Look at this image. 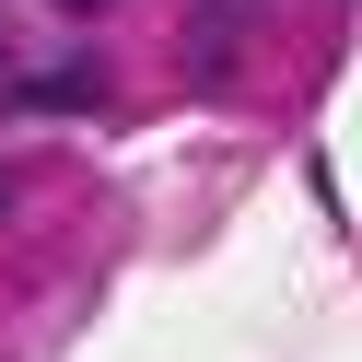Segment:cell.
Returning a JSON list of instances; mask_svg holds the SVG:
<instances>
[{"instance_id":"3957f363","label":"cell","mask_w":362,"mask_h":362,"mask_svg":"<svg viewBox=\"0 0 362 362\" xmlns=\"http://www.w3.org/2000/svg\"><path fill=\"white\" fill-rule=\"evenodd\" d=\"M47 12H71V24H94V12H117V0H47Z\"/></svg>"},{"instance_id":"6da1fadb","label":"cell","mask_w":362,"mask_h":362,"mask_svg":"<svg viewBox=\"0 0 362 362\" xmlns=\"http://www.w3.org/2000/svg\"><path fill=\"white\" fill-rule=\"evenodd\" d=\"M257 12H269V0H199V12H187V82H199V94H222V82L245 71Z\"/></svg>"},{"instance_id":"277c9868","label":"cell","mask_w":362,"mask_h":362,"mask_svg":"<svg viewBox=\"0 0 362 362\" xmlns=\"http://www.w3.org/2000/svg\"><path fill=\"white\" fill-rule=\"evenodd\" d=\"M0 82H12V35H0Z\"/></svg>"},{"instance_id":"7a4b0ae2","label":"cell","mask_w":362,"mask_h":362,"mask_svg":"<svg viewBox=\"0 0 362 362\" xmlns=\"http://www.w3.org/2000/svg\"><path fill=\"white\" fill-rule=\"evenodd\" d=\"M94 94H105L94 59H59V71H35V82H24V105H47V117H71V105H94Z\"/></svg>"},{"instance_id":"5b68a950","label":"cell","mask_w":362,"mask_h":362,"mask_svg":"<svg viewBox=\"0 0 362 362\" xmlns=\"http://www.w3.org/2000/svg\"><path fill=\"white\" fill-rule=\"evenodd\" d=\"M0 211H12V175H0Z\"/></svg>"}]
</instances>
